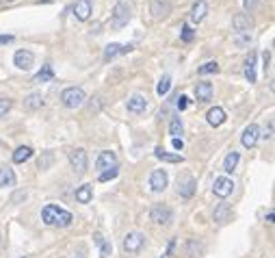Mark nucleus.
Listing matches in <instances>:
<instances>
[{"label": "nucleus", "instance_id": "nucleus-1", "mask_svg": "<svg viewBox=\"0 0 275 258\" xmlns=\"http://www.w3.org/2000/svg\"><path fill=\"white\" fill-rule=\"evenodd\" d=\"M41 219H44L46 226H59V228H67L74 222L72 213H67L57 204H46L44 210H41Z\"/></svg>", "mask_w": 275, "mask_h": 258}, {"label": "nucleus", "instance_id": "nucleus-2", "mask_svg": "<svg viewBox=\"0 0 275 258\" xmlns=\"http://www.w3.org/2000/svg\"><path fill=\"white\" fill-rule=\"evenodd\" d=\"M85 100H87L85 91H82L81 87H67V89H63V93H61V102L67 109H78V106H82Z\"/></svg>", "mask_w": 275, "mask_h": 258}, {"label": "nucleus", "instance_id": "nucleus-3", "mask_svg": "<svg viewBox=\"0 0 275 258\" xmlns=\"http://www.w3.org/2000/svg\"><path fill=\"white\" fill-rule=\"evenodd\" d=\"M130 22V7L126 4V0H119L117 4H115L113 13H111V26L113 29H122Z\"/></svg>", "mask_w": 275, "mask_h": 258}, {"label": "nucleus", "instance_id": "nucleus-4", "mask_svg": "<svg viewBox=\"0 0 275 258\" xmlns=\"http://www.w3.org/2000/svg\"><path fill=\"white\" fill-rule=\"evenodd\" d=\"M152 222L158 224V226H169L171 222H174V213H171V208L167 204H156L152 206V213H150Z\"/></svg>", "mask_w": 275, "mask_h": 258}, {"label": "nucleus", "instance_id": "nucleus-5", "mask_svg": "<svg viewBox=\"0 0 275 258\" xmlns=\"http://www.w3.org/2000/svg\"><path fill=\"white\" fill-rule=\"evenodd\" d=\"M143 243H146V237H143L141 232H128L124 239V252L137 254V252L143 247Z\"/></svg>", "mask_w": 275, "mask_h": 258}, {"label": "nucleus", "instance_id": "nucleus-6", "mask_svg": "<svg viewBox=\"0 0 275 258\" xmlns=\"http://www.w3.org/2000/svg\"><path fill=\"white\" fill-rule=\"evenodd\" d=\"M69 163L76 170V173H85L87 172V152L82 148L69 150Z\"/></svg>", "mask_w": 275, "mask_h": 258}, {"label": "nucleus", "instance_id": "nucleus-7", "mask_svg": "<svg viewBox=\"0 0 275 258\" xmlns=\"http://www.w3.org/2000/svg\"><path fill=\"white\" fill-rule=\"evenodd\" d=\"M150 13H152L154 20H165V17L171 13V2L169 0H152Z\"/></svg>", "mask_w": 275, "mask_h": 258}, {"label": "nucleus", "instance_id": "nucleus-8", "mask_svg": "<svg viewBox=\"0 0 275 258\" xmlns=\"http://www.w3.org/2000/svg\"><path fill=\"white\" fill-rule=\"evenodd\" d=\"M212 191H214V195H217V198L226 200L227 195H232V191H234V182H232L230 178L221 176V178H217V180H214Z\"/></svg>", "mask_w": 275, "mask_h": 258}, {"label": "nucleus", "instance_id": "nucleus-9", "mask_svg": "<svg viewBox=\"0 0 275 258\" xmlns=\"http://www.w3.org/2000/svg\"><path fill=\"white\" fill-rule=\"evenodd\" d=\"M111 167H117V156H115V152H111V150H104V152H100V156L96 158V170L106 172V170H111Z\"/></svg>", "mask_w": 275, "mask_h": 258}, {"label": "nucleus", "instance_id": "nucleus-10", "mask_svg": "<svg viewBox=\"0 0 275 258\" xmlns=\"http://www.w3.org/2000/svg\"><path fill=\"white\" fill-rule=\"evenodd\" d=\"M167 182H169V176H167L165 170H154L152 176H150V187L152 191H156V193H161V191L167 189Z\"/></svg>", "mask_w": 275, "mask_h": 258}, {"label": "nucleus", "instance_id": "nucleus-11", "mask_svg": "<svg viewBox=\"0 0 275 258\" xmlns=\"http://www.w3.org/2000/svg\"><path fill=\"white\" fill-rule=\"evenodd\" d=\"M232 26H234L236 35H241V33H251V29H254V22H251L249 13H236L234 20H232Z\"/></svg>", "mask_w": 275, "mask_h": 258}, {"label": "nucleus", "instance_id": "nucleus-12", "mask_svg": "<svg viewBox=\"0 0 275 258\" xmlns=\"http://www.w3.org/2000/svg\"><path fill=\"white\" fill-rule=\"evenodd\" d=\"M13 63L20 69H31L32 63H35V54H32L31 50H17V52L13 54Z\"/></svg>", "mask_w": 275, "mask_h": 258}, {"label": "nucleus", "instance_id": "nucleus-13", "mask_svg": "<svg viewBox=\"0 0 275 258\" xmlns=\"http://www.w3.org/2000/svg\"><path fill=\"white\" fill-rule=\"evenodd\" d=\"M91 11H93V2H91V0H76V4H74V16H76L81 22L89 20Z\"/></svg>", "mask_w": 275, "mask_h": 258}, {"label": "nucleus", "instance_id": "nucleus-14", "mask_svg": "<svg viewBox=\"0 0 275 258\" xmlns=\"http://www.w3.org/2000/svg\"><path fill=\"white\" fill-rule=\"evenodd\" d=\"M178 193L182 195V198H193V193H195V178L193 176L178 178Z\"/></svg>", "mask_w": 275, "mask_h": 258}, {"label": "nucleus", "instance_id": "nucleus-15", "mask_svg": "<svg viewBox=\"0 0 275 258\" xmlns=\"http://www.w3.org/2000/svg\"><path fill=\"white\" fill-rule=\"evenodd\" d=\"M258 139H260V128L256 124H249L245 128V133H243V137H241V141H243L245 148H254L256 143H258Z\"/></svg>", "mask_w": 275, "mask_h": 258}, {"label": "nucleus", "instance_id": "nucleus-16", "mask_svg": "<svg viewBox=\"0 0 275 258\" xmlns=\"http://www.w3.org/2000/svg\"><path fill=\"white\" fill-rule=\"evenodd\" d=\"M212 83H208V81H202V83H197V87H195V98H197L199 102H210L212 100Z\"/></svg>", "mask_w": 275, "mask_h": 258}, {"label": "nucleus", "instance_id": "nucleus-17", "mask_svg": "<svg viewBox=\"0 0 275 258\" xmlns=\"http://www.w3.org/2000/svg\"><path fill=\"white\" fill-rule=\"evenodd\" d=\"M206 13H208V2L206 0H197V2L193 4V9H191V22L199 24V22L206 17Z\"/></svg>", "mask_w": 275, "mask_h": 258}, {"label": "nucleus", "instance_id": "nucleus-18", "mask_svg": "<svg viewBox=\"0 0 275 258\" xmlns=\"http://www.w3.org/2000/svg\"><path fill=\"white\" fill-rule=\"evenodd\" d=\"M132 50V46H122V44H109L104 48V61H111L115 57H119V54H126Z\"/></svg>", "mask_w": 275, "mask_h": 258}, {"label": "nucleus", "instance_id": "nucleus-19", "mask_svg": "<svg viewBox=\"0 0 275 258\" xmlns=\"http://www.w3.org/2000/svg\"><path fill=\"white\" fill-rule=\"evenodd\" d=\"M206 121L212 126V128H217V126H221L223 121H226V111L221 109V106H214L206 113Z\"/></svg>", "mask_w": 275, "mask_h": 258}, {"label": "nucleus", "instance_id": "nucleus-20", "mask_svg": "<svg viewBox=\"0 0 275 258\" xmlns=\"http://www.w3.org/2000/svg\"><path fill=\"white\" fill-rule=\"evenodd\" d=\"M147 109V100L143 96H132V98H128V111L130 113H143V111Z\"/></svg>", "mask_w": 275, "mask_h": 258}, {"label": "nucleus", "instance_id": "nucleus-21", "mask_svg": "<svg viewBox=\"0 0 275 258\" xmlns=\"http://www.w3.org/2000/svg\"><path fill=\"white\" fill-rule=\"evenodd\" d=\"M50 81H54V69H52V65H44V68H41L39 72L35 74V78H32V83H35V85H41V83H50Z\"/></svg>", "mask_w": 275, "mask_h": 258}, {"label": "nucleus", "instance_id": "nucleus-22", "mask_svg": "<svg viewBox=\"0 0 275 258\" xmlns=\"http://www.w3.org/2000/svg\"><path fill=\"white\" fill-rule=\"evenodd\" d=\"M230 215H232V206L230 204H219L217 208H214V222L217 224H226L227 219H230Z\"/></svg>", "mask_w": 275, "mask_h": 258}, {"label": "nucleus", "instance_id": "nucleus-23", "mask_svg": "<svg viewBox=\"0 0 275 258\" xmlns=\"http://www.w3.org/2000/svg\"><path fill=\"white\" fill-rule=\"evenodd\" d=\"M154 156L161 158V161H165V163H182V161H184V156H180V154L165 152L162 148H156V150H154Z\"/></svg>", "mask_w": 275, "mask_h": 258}, {"label": "nucleus", "instance_id": "nucleus-24", "mask_svg": "<svg viewBox=\"0 0 275 258\" xmlns=\"http://www.w3.org/2000/svg\"><path fill=\"white\" fill-rule=\"evenodd\" d=\"M245 78L249 83H256V52H249L245 61Z\"/></svg>", "mask_w": 275, "mask_h": 258}, {"label": "nucleus", "instance_id": "nucleus-25", "mask_svg": "<svg viewBox=\"0 0 275 258\" xmlns=\"http://www.w3.org/2000/svg\"><path fill=\"white\" fill-rule=\"evenodd\" d=\"M93 198V187L91 185H82L76 189V200L81 202V204H89Z\"/></svg>", "mask_w": 275, "mask_h": 258}, {"label": "nucleus", "instance_id": "nucleus-26", "mask_svg": "<svg viewBox=\"0 0 275 258\" xmlns=\"http://www.w3.org/2000/svg\"><path fill=\"white\" fill-rule=\"evenodd\" d=\"M0 187H16V173H13L11 167L0 170Z\"/></svg>", "mask_w": 275, "mask_h": 258}, {"label": "nucleus", "instance_id": "nucleus-27", "mask_svg": "<svg viewBox=\"0 0 275 258\" xmlns=\"http://www.w3.org/2000/svg\"><path fill=\"white\" fill-rule=\"evenodd\" d=\"M24 106L26 109H31V111L41 109V106H44V98H41V93H31V96H26Z\"/></svg>", "mask_w": 275, "mask_h": 258}, {"label": "nucleus", "instance_id": "nucleus-28", "mask_svg": "<svg viewBox=\"0 0 275 258\" xmlns=\"http://www.w3.org/2000/svg\"><path fill=\"white\" fill-rule=\"evenodd\" d=\"M239 152H234V150H232L230 154H227L226 156V161H223V172H227V173H232L236 170V165H239Z\"/></svg>", "mask_w": 275, "mask_h": 258}, {"label": "nucleus", "instance_id": "nucleus-29", "mask_svg": "<svg viewBox=\"0 0 275 258\" xmlns=\"http://www.w3.org/2000/svg\"><path fill=\"white\" fill-rule=\"evenodd\" d=\"M31 156H32V150L29 145H20V148L13 152V163H24V161H29Z\"/></svg>", "mask_w": 275, "mask_h": 258}, {"label": "nucleus", "instance_id": "nucleus-30", "mask_svg": "<svg viewBox=\"0 0 275 258\" xmlns=\"http://www.w3.org/2000/svg\"><path fill=\"white\" fill-rule=\"evenodd\" d=\"M96 243L100 245V256H102V258H109V256H111V252H113V245H111V243H106V241H104V237H102L100 232L96 234Z\"/></svg>", "mask_w": 275, "mask_h": 258}, {"label": "nucleus", "instance_id": "nucleus-31", "mask_svg": "<svg viewBox=\"0 0 275 258\" xmlns=\"http://www.w3.org/2000/svg\"><path fill=\"white\" fill-rule=\"evenodd\" d=\"M169 135L174 139H180V135H182V121H180V117H174L169 124Z\"/></svg>", "mask_w": 275, "mask_h": 258}, {"label": "nucleus", "instance_id": "nucleus-32", "mask_svg": "<svg viewBox=\"0 0 275 258\" xmlns=\"http://www.w3.org/2000/svg\"><path fill=\"white\" fill-rule=\"evenodd\" d=\"M169 87H171V78L162 76L161 81H158V85H156V93H158V96H165V93L169 91Z\"/></svg>", "mask_w": 275, "mask_h": 258}, {"label": "nucleus", "instance_id": "nucleus-33", "mask_svg": "<svg viewBox=\"0 0 275 258\" xmlns=\"http://www.w3.org/2000/svg\"><path fill=\"white\" fill-rule=\"evenodd\" d=\"M197 72L202 74V76H204V74H214V72H219V63H217V61H208V63H204Z\"/></svg>", "mask_w": 275, "mask_h": 258}, {"label": "nucleus", "instance_id": "nucleus-34", "mask_svg": "<svg viewBox=\"0 0 275 258\" xmlns=\"http://www.w3.org/2000/svg\"><path fill=\"white\" fill-rule=\"evenodd\" d=\"M54 161V154L52 152H44V156L39 158V170H48Z\"/></svg>", "mask_w": 275, "mask_h": 258}, {"label": "nucleus", "instance_id": "nucleus-35", "mask_svg": "<svg viewBox=\"0 0 275 258\" xmlns=\"http://www.w3.org/2000/svg\"><path fill=\"white\" fill-rule=\"evenodd\" d=\"M11 106H13V100L11 98H0V117H4L11 111Z\"/></svg>", "mask_w": 275, "mask_h": 258}, {"label": "nucleus", "instance_id": "nucleus-36", "mask_svg": "<svg viewBox=\"0 0 275 258\" xmlns=\"http://www.w3.org/2000/svg\"><path fill=\"white\" fill-rule=\"evenodd\" d=\"M117 173H119L117 167H111V170H106V172H102V173H100V182H109V180H113V178H117Z\"/></svg>", "mask_w": 275, "mask_h": 258}, {"label": "nucleus", "instance_id": "nucleus-37", "mask_svg": "<svg viewBox=\"0 0 275 258\" xmlns=\"http://www.w3.org/2000/svg\"><path fill=\"white\" fill-rule=\"evenodd\" d=\"M251 41V33H241V35H236V44L239 46H247Z\"/></svg>", "mask_w": 275, "mask_h": 258}, {"label": "nucleus", "instance_id": "nucleus-38", "mask_svg": "<svg viewBox=\"0 0 275 258\" xmlns=\"http://www.w3.org/2000/svg\"><path fill=\"white\" fill-rule=\"evenodd\" d=\"M193 37H195V33L191 31L189 24H184L182 26V41H193Z\"/></svg>", "mask_w": 275, "mask_h": 258}, {"label": "nucleus", "instance_id": "nucleus-39", "mask_svg": "<svg viewBox=\"0 0 275 258\" xmlns=\"http://www.w3.org/2000/svg\"><path fill=\"white\" fill-rule=\"evenodd\" d=\"M26 200V191H16V193L11 195V204H20V202Z\"/></svg>", "mask_w": 275, "mask_h": 258}, {"label": "nucleus", "instance_id": "nucleus-40", "mask_svg": "<svg viewBox=\"0 0 275 258\" xmlns=\"http://www.w3.org/2000/svg\"><path fill=\"white\" fill-rule=\"evenodd\" d=\"M262 2V0H243V4H245V11H256V7Z\"/></svg>", "mask_w": 275, "mask_h": 258}, {"label": "nucleus", "instance_id": "nucleus-41", "mask_svg": "<svg viewBox=\"0 0 275 258\" xmlns=\"http://www.w3.org/2000/svg\"><path fill=\"white\" fill-rule=\"evenodd\" d=\"M176 100H178V102H176V106H178L180 111H184L186 106H189V98H186V96H178Z\"/></svg>", "mask_w": 275, "mask_h": 258}, {"label": "nucleus", "instance_id": "nucleus-42", "mask_svg": "<svg viewBox=\"0 0 275 258\" xmlns=\"http://www.w3.org/2000/svg\"><path fill=\"white\" fill-rule=\"evenodd\" d=\"M171 143H174V148H176V150H182V148H184V141H182V139H174Z\"/></svg>", "mask_w": 275, "mask_h": 258}, {"label": "nucleus", "instance_id": "nucleus-43", "mask_svg": "<svg viewBox=\"0 0 275 258\" xmlns=\"http://www.w3.org/2000/svg\"><path fill=\"white\" fill-rule=\"evenodd\" d=\"M13 41V35H0V44H9Z\"/></svg>", "mask_w": 275, "mask_h": 258}, {"label": "nucleus", "instance_id": "nucleus-44", "mask_svg": "<svg viewBox=\"0 0 275 258\" xmlns=\"http://www.w3.org/2000/svg\"><path fill=\"white\" fill-rule=\"evenodd\" d=\"M273 219H275V215H273V213H269V215H267V222H269V224H273Z\"/></svg>", "mask_w": 275, "mask_h": 258}, {"label": "nucleus", "instance_id": "nucleus-45", "mask_svg": "<svg viewBox=\"0 0 275 258\" xmlns=\"http://www.w3.org/2000/svg\"><path fill=\"white\" fill-rule=\"evenodd\" d=\"M4 2H13V0H4Z\"/></svg>", "mask_w": 275, "mask_h": 258}, {"label": "nucleus", "instance_id": "nucleus-46", "mask_svg": "<svg viewBox=\"0 0 275 258\" xmlns=\"http://www.w3.org/2000/svg\"><path fill=\"white\" fill-rule=\"evenodd\" d=\"M0 247H2V239H0Z\"/></svg>", "mask_w": 275, "mask_h": 258}]
</instances>
